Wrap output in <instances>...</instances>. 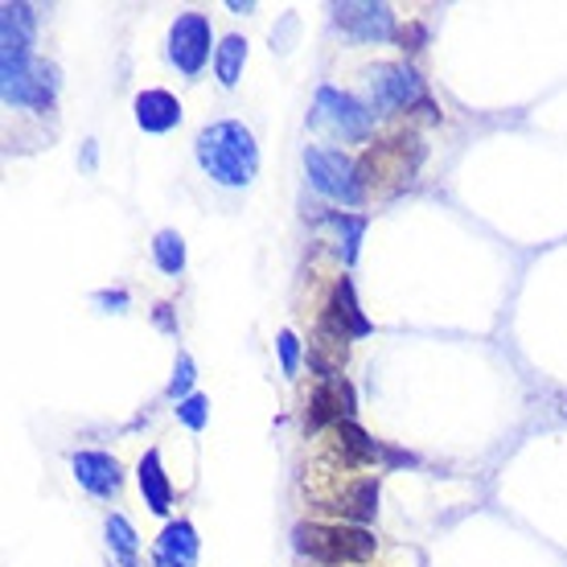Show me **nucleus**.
<instances>
[{
	"instance_id": "nucleus-1",
	"label": "nucleus",
	"mask_w": 567,
	"mask_h": 567,
	"mask_svg": "<svg viewBox=\"0 0 567 567\" xmlns=\"http://www.w3.org/2000/svg\"><path fill=\"white\" fill-rule=\"evenodd\" d=\"M194 153H198L202 169L227 189H243V185L256 182L259 144L251 128H243L239 120H223V124L202 128L198 141H194Z\"/></svg>"
},
{
	"instance_id": "nucleus-2",
	"label": "nucleus",
	"mask_w": 567,
	"mask_h": 567,
	"mask_svg": "<svg viewBox=\"0 0 567 567\" xmlns=\"http://www.w3.org/2000/svg\"><path fill=\"white\" fill-rule=\"evenodd\" d=\"M424 165V144L420 136H391V141L370 144L362 161H358V177L374 194H395L412 182Z\"/></svg>"
},
{
	"instance_id": "nucleus-3",
	"label": "nucleus",
	"mask_w": 567,
	"mask_h": 567,
	"mask_svg": "<svg viewBox=\"0 0 567 567\" xmlns=\"http://www.w3.org/2000/svg\"><path fill=\"white\" fill-rule=\"evenodd\" d=\"M300 555H312L329 567L341 564H362L374 555V535L362 526H326V523H300L292 530Z\"/></svg>"
},
{
	"instance_id": "nucleus-4",
	"label": "nucleus",
	"mask_w": 567,
	"mask_h": 567,
	"mask_svg": "<svg viewBox=\"0 0 567 567\" xmlns=\"http://www.w3.org/2000/svg\"><path fill=\"white\" fill-rule=\"evenodd\" d=\"M305 169H309L312 189L326 198L346 202V206H362V198H367V185L358 177V161H350L341 148H309Z\"/></svg>"
},
{
	"instance_id": "nucleus-5",
	"label": "nucleus",
	"mask_w": 567,
	"mask_h": 567,
	"mask_svg": "<svg viewBox=\"0 0 567 567\" xmlns=\"http://www.w3.org/2000/svg\"><path fill=\"white\" fill-rule=\"evenodd\" d=\"M370 107H374V115H386V112H408V107L427 112L432 103L424 100V83H420V74L412 66L383 62V66L370 71Z\"/></svg>"
},
{
	"instance_id": "nucleus-6",
	"label": "nucleus",
	"mask_w": 567,
	"mask_h": 567,
	"mask_svg": "<svg viewBox=\"0 0 567 567\" xmlns=\"http://www.w3.org/2000/svg\"><path fill=\"white\" fill-rule=\"evenodd\" d=\"M312 124L329 128L341 141H367L374 128V112H367V103H358L354 95H346L338 86H321L317 103H312Z\"/></svg>"
},
{
	"instance_id": "nucleus-7",
	"label": "nucleus",
	"mask_w": 567,
	"mask_h": 567,
	"mask_svg": "<svg viewBox=\"0 0 567 567\" xmlns=\"http://www.w3.org/2000/svg\"><path fill=\"white\" fill-rule=\"evenodd\" d=\"M33 29H38L33 4L9 0L0 9V79H13L33 62Z\"/></svg>"
},
{
	"instance_id": "nucleus-8",
	"label": "nucleus",
	"mask_w": 567,
	"mask_h": 567,
	"mask_svg": "<svg viewBox=\"0 0 567 567\" xmlns=\"http://www.w3.org/2000/svg\"><path fill=\"white\" fill-rule=\"evenodd\" d=\"M210 45H214V29H210V17H206V13H182L177 21H173V29H169V62L182 74H189V79H194V74L206 66Z\"/></svg>"
},
{
	"instance_id": "nucleus-9",
	"label": "nucleus",
	"mask_w": 567,
	"mask_h": 567,
	"mask_svg": "<svg viewBox=\"0 0 567 567\" xmlns=\"http://www.w3.org/2000/svg\"><path fill=\"white\" fill-rule=\"evenodd\" d=\"M0 91H4V103H9V107L50 112V107H54V95H58V66H54V62L33 58L21 74H13V79H0Z\"/></svg>"
},
{
	"instance_id": "nucleus-10",
	"label": "nucleus",
	"mask_w": 567,
	"mask_h": 567,
	"mask_svg": "<svg viewBox=\"0 0 567 567\" xmlns=\"http://www.w3.org/2000/svg\"><path fill=\"white\" fill-rule=\"evenodd\" d=\"M333 21L350 38H358V42H391L395 38V13H391V4L346 0V4H333Z\"/></svg>"
},
{
	"instance_id": "nucleus-11",
	"label": "nucleus",
	"mask_w": 567,
	"mask_h": 567,
	"mask_svg": "<svg viewBox=\"0 0 567 567\" xmlns=\"http://www.w3.org/2000/svg\"><path fill=\"white\" fill-rule=\"evenodd\" d=\"M354 415V386L346 379H321L317 391L309 395V408H305V427L309 432H321V427H338Z\"/></svg>"
},
{
	"instance_id": "nucleus-12",
	"label": "nucleus",
	"mask_w": 567,
	"mask_h": 567,
	"mask_svg": "<svg viewBox=\"0 0 567 567\" xmlns=\"http://www.w3.org/2000/svg\"><path fill=\"white\" fill-rule=\"evenodd\" d=\"M321 326H329L333 333H341V338H367L370 333V321H367V312L358 309L354 280H350V276L338 280V288H333V297H329V305H326Z\"/></svg>"
},
{
	"instance_id": "nucleus-13",
	"label": "nucleus",
	"mask_w": 567,
	"mask_h": 567,
	"mask_svg": "<svg viewBox=\"0 0 567 567\" xmlns=\"http://www.w3.org/2000/svg\"><path fill=\"white\" fill-rule=\"evenodd\" d=\"M71 468H74V477H79V485L95 497H115L120 494V485H124L120 461L107 453H74Z\"/></svg>"
},
{
	"instance_id": "nucleus-14",
	"label": "nucleus",
	"mask_w": 567,
	"mask_h": 567,
	"mask_svg": "<svg viewBox=\"0 0 567 567\" xmlns=\"http://www.w3.org/2000/svg\"><path fill=\"white\" fill-rule=\"evenodd\" d=\"M153 564L156 567H194L198 564V530L194 523H169L161 530V539H156V551H153Z\"/></svg>"
},
{
	"instance_id": "nucleus-15",
	"label": "nucleus",
	"mask_w": 567,
	"mask_h": 567,
	"mask_svg": "<svg viewBox=\"0 0 567 567\" xmlns=\"http://www.w3.org/2000/svg\"><path fill=\"white\" fill-rule=\"evenodd\" d=\"M136 124L153 136H165L182 124V103L169 91H141L136 95Z\"/></svg>"
},
{
	"instance_id": "nucleus-16",
	"label": "nucleus",
	"mask_w": 567,
	"mask_h": 567,
	"mask_svg": "<svg viewBox=\"0 0 567 567\" xmlns=\"http://www.w3.org/2000/svg\"><path fill=\"white\" fill-rule=\"evenodd\" d=\"M374 506H379V477H358V482H350L333 502H329V511H338L346 523H354V526L370 523V518H374Z\"/></svg>"
},
{
	"instance_id": "nucleus-17",
	"label": "nucleus",
	"mask_w": 567,
	"mask_h": 567,
	"mask_svg": "<svg viewBox=\"0 0 567 567\" xmlns=\"http://www.w3.org/2000/svg\"><path fill=\"white\" fill-rule=\"evenodd\" d=\"M346 341L350 338L333 333L329 326H317V333H312V341H309V367L317 370L321 379H341L338 370L346 367V354H350Z\"/></svg>"
},
{
	"instance_id": "nucleus-18",
	"label": "nucleus",
	"mask_w": 567,
	"mask_h": 567,
	"mask_svg": "<svg viewBox=\"0 0 567 567\" xmlns=\"http://www.w3.org/2000/svg\"><path fill=\"white\" fill-rule=\"evenodd\" d=\"M141 494H144V506L153 514H169L173 506V485H169V473H165V465H161V453L156 449H148L141 461Z\"/></svg>"
},
{
	"instance_id": "nucleus-19",
	"label": "nucleus",
	"mask_w": 567,
	"mask_h": 567,
	"mask_svg": "<svg viewBox=\"0 0 567 567\" xmlns=\"http://www.w3.org/2000/svg\"><path fill=\"white\" fill-rule=\"evenodd\" d=\"M243 62H247V42H243L239 33L223 38V42H218V50H214V74H218V83H223V86L239 83Z\"/></svg>"
},
{
	"instance_id": "nucleus-20",
	"label": "nucleus",
	"mask_w": 567,
	"mask_h": 567,
	"mask_svg": "<svg viewBox=\"0 0 567 567\" xmlns=\"http://www.w3.org/2000/svg\"><path fill=\"white\" fill-rule=\"evenodd\" d=\"M153 259L161 271H169V276H182L185 268V239L177 230H161L153 239Z\"/></svg>"
},
{
	"instance_id": "nucleus-21",
	"label": "nucleus",
	"mask_w": 567,
	"mask_h": 567,
	"mask_svg": "<svg viewBox=\"0 0 567 567\" xmlns=\"http://www.w3.org/2000/svg\"><path fill=\"white\" fill-rule=\"evenodd\" d=\"M107 543H112V551L120 555L124 567H141L136 564V526H132L124 514H112V518H107Z\"/></svg>"
},
{
	"instance_id": "nucleus-22",
	"label": "nucleus",
	"mask_w": 567,
	"mask_h": 567,
	"mask_svg": "<svg viewBox=\"0 0 567 567\" xmlns=\"http://www.w3.org/2000/svg\"><path fill=\"white\" fill-rule=\"evenodd\" d=\"M329 223L338 227L341 235V256H346V264H354L358 259V243H362V230H367V218L362 214H329Z\"/></svg>"
},
{
	"instance_id": "nucleus-23",
	"label": "nucleus",
	"mask_w": 567,
	"mask_h": 567,
	"mask_svg": "<svg viewBox=\"0 0 567 567\" xmlns=\"http://www.w3.org/2000/svg\"><path fill=\"white\" fill-rule=\"evenodd\" d=\"M177 420H182L189 432H202L206 427V420H210V399L206 395H189L177 403Z\"/></svg>"
},
{
	"instance_id": "nucleus-24",
	"label": "nucleus",
	"mask_w": 567,
	"mask_h": 567,
	"mask_svg": "<svg viewBox=\"0 0 567 567\" xmlns=\"http://www.w3.org/2000/svg\"><path fill=\"white\" fill-rule=\"evenodd\" d=\"M194 358L189 354H177V367H173V379H169V395L182 403V399H189V386H194Z\"/></svg>"
},
{
	"instance_id": "nucleus-25",
	"label": "nucleus",
	"mask_w": 567,
	"mask_h": 567,
	"mask_svg": "<svg viewBox=\"0 0 567 567\" xmlns=\"http://www.w3.org/2000/svg\"><path fill=\"white\" fill-rule=\"evenodd\" d=\"M276 350H280V370L292 379L300 370V338L292 333V329H284L280 338H276Z\"/></svg>"
},
{
	"instance_id": "nucleus-26",
	"label": "nucleus",
	"mask_w": 567,
	"mask_h": 567,
	"mask_svg": "<svg viewBox=\"0 0 567 567\" xmlns=\"http://www.w3.org/2000/svg\"><path fill=\"white\" fill-rule=\"evenodd\" d=\"M95 300H100V305H112V309L120 312L124 305H128V292H100Z\"/></svg>"
},
{
	"instance_id": "nucleus-27",
	"label": "nucleus",
	"mask_w": 567,
	"mask_h": 567,
	"mask_svg": "<svg viewBox=\"0 0 567 567\" xmlns=\"http://www.w3.org/2000/svg\"><path fill=\"white\" fill-rule=\"evenodd\" d=\"M156 326H161V329H173V321H169V305H156Z\"/></svg>"
}]
</instances>
